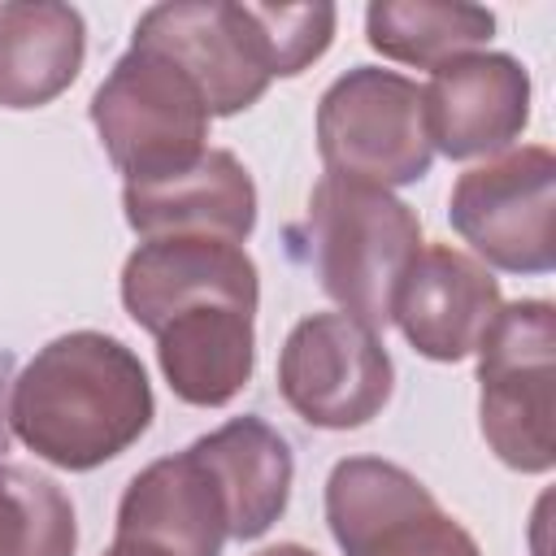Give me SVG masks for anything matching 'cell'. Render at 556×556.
Instances as JSON below:
<instances>
[{
    "instance_id": "obj_13",
    "label": "cell",
    "mask_w": 556,
    "mask_h": 556,
    "mask_svg": "<svg viewBox=\"0 0 556 556\" xmlns=\"http://www.w3.org/2000/svg\"><path fill=\"white\" fill-rule=\"evenodd\" d=\"M122 208H126L130 230L148 239L200 235V239L243 243L256 226V187L230 152L213 148L195 165L169 178L126 182Z\"/></svg>"
},
{
    "instance_id": "obj_20",
    "label": "cell",
    "mask_w": 556,
    "mask_h": 556,
    "mask_svg": "<svg viewBox=\"0 0 556 556\" xmlns=\"http://www.w3.org/2000/svg\"><path fill=\"white\" fill-rule=\"evenodd\" d=\"M248 43L265 74H300L313 65L334 35V4H239Z\"/></svg>"
},
{
    "instance_id": "obj_8",
    "label": "cell",
    "mask_w": 556,
    "mask_h": 556,
    "mask_svg": "<svg viewBox=\"0 0 556 556\" xmlns=\"http://www.w3.org/2000/svg\"><path fill=\"white\" fill-rule=\"evenodd\" d=\"M326 521L348 556H478L434 495L400 465L352 456L326 482Z\"/></svg>"
},
{
    "instance_id": "obj_2",
    "label": "cell",
    "mask_w": 556,
    "mask_h": 556,
    "mask_svg": "<svg viewBox=\"0 0 556 556\" xmlns=\"http://www.w3.org/2000/svg\"><path fill=\"white\" fill-rule=\"evenodd\" d=\"M304 243L321 291L378 330L391 321L400 282L421 252V222L382 187L326 174L308 195Z\"/></svg>"
},
{
    "instance_id": "obj_10",
    "label": "cell",
    "mask_w": 556,
    "mask_h": 556,
    "mask_svg": "<svg viewBox=\"0 0 556 556\" xmlns=\"http://www.w3.org/2000/svg\"><path fill=\"white\" fill-rule=\"evenodd\" d=\"M256 295L261 287L252 256L239 243L200 235L148 239L122 269V304L148 334L195 304H230L256 313Z\"/></svg>"
},
{
    "instance_id": "obj_7",
    "label": "cell",
    "mask_w": 556,
    "mask_h": 556,
    "mask_svg": "<svg viewBox=\"0 0 556 556\" xmlns=\"http://www.w3.org/2000/svg\"><path fill=\"white\" fill-rule=\"evenodd\" d=\"M391 356L378 330L348 313L304 317L278 356L282 400L321 430H356L382 413L391 400Z\"/></svg>"
},
{
    "instance_id": "obj_6",
    "label": "cell",
    "mask_w": 556,
    "mask_h": 556,
    "mask_svg": "<svg viewBox=\"0 0 556 556\" xmlns=\"http://www.w3.org/2000/svg\"><path fill=\"white\" fill-rule=\"evenodd\" d=\"M447 217L495 269L547 274L556 261V156L547 148H517L465 169L452 187Z\"/></svg>"
},
{
    "instance_id": "obj_5",
    "label": "cell",
    "mask_w": 556,
    "mask_h": 556,
    "mask_svg": "<svg viewBox=\"0 0 556 556\" xmlns=\"http://www.w3.org/2000/svg\"><path fill=\"white\" fill-rule=\"evenodd\" d=\"M317 148L334 178L400 187L430 169L421 87L395 70L356 65L334 78L317 104Z\"/></svg>"
},
{
    "instance_id": "obj_22",
    "label": "cell",
    "mask_w": 556,
    "mask_h": 556,
    "mask_svg": "<svg viewBox=\"0 0 556 556\" xmlns=\"http://www.w3.org/2000/svg\"><path fill=\"white\" fill-rule=\"evenodd\" d=\"M104 556H169V552H161V547H148V543H126V539H117Z\"/></svg>"
},
{
    "instance_id": "obj_4",
    "label": "cell",
    "mask_w": 556,
    "mask_h": 556,
    "mask_svg": "<svg viewBox=\"0 0 556 556\" xmlns=\"http://www.w3.org/2000/svg\"><path fill=\"white\" fill-rule=\"evenodd\" d=\"M482 434L491 452L521 469L547 473L556 460V313L547 300H517L495 313L478 343Z\"/></svg>"
},
{
    "instance_id": "obj_17",
    "label": "cell",
    "mask_w": 556,
    "mask_h": 556,
    "mask_svg": "<svg viewBox=\"0 0 556 556\" xmlns=\"http://www.w3.org/2000/svg\"><path fill=\"white\" fill-rule=\"evenodd\" d=\"M87 30L70 4H0V104L39 109L56 100L83 65Z\"/></svg>"
},
{
    "instance_id": "obj_11",
    "label": "cell",
    "mask_w": 556,
    "mask_h": 556,
    "mask_svg": "<svg viewBox=\"0 0 556 556\" xmlns=\"http://www.w3.org/2000/svg\"><path fill=\"white\" fill-rule=\"evenodd\" d=\"M430 148L452 161L495 152L521 135L530 117V78L504 52H465L421 87Z\"/></svg>"
},
{
    "instance_id": "obj_12",
    "label": "cell",
    "mask_w": 556,
    "mask_h": 556,
    "mask_svg": "<svg viewBox=\"0 0 556 556\" xmlns=\"http://www.w3.org/2000/svg\"><path fill=\"white\" fill-rule=\"evenodd\" d=\"M500 308V282L491 269L447 243H434L417 252L413 269L404 274L391 317L421 356L460 361L478 352Z\"/></svg>"
},
{
    "instance_id": "obj_14",
    "label": "cell",
    "mask_w": 556,
    "mask_h": 556,
    "mask_svg": "<svg viewBox=\"0 0 556 556\" xmlns=\"http://www.w3.org/2000/svg\"><path fill=\"white\" fill-rule=\"evenodd\" d=\"M117 539L169 556H222V543L230 539L226 500L191 447L135 473L117 504Z\"/></svg>"
},
{
    "instance_id": "obj_16",
    "label": "cell",
    "mask_w": 556,
    "mask_h": 556,
    "mask_svg": "<svg viewBox=\"0 0 556 556\" xmlns=\"http://www.w3.org/2000/svg\"><path fill=\"white\" fill-rule=\"evenodd\" d=\"M156 356L178 400L213 408L252 378V313L230 304H195L156 330Z\"/></svg>"
},
{
    "instance_id": "obj_15",
    "label": "cell",
    "mask_w": 556,
    "mask_h": 556,
    "mask_svg": "<svg viewBox=\"0 0 556 556\" xmlns=\"http://www.w3.org/2000/svg\"><path fill=\"white\" fill-rule=\"evenodd\" d=\"M226 500L230 539H261L291 495V447L261 417H235L222 430L191 443Z\"/></svg>"
},
{
    "instance_id": "obj_21",
    "label": "cell",
    "mask_w": 556,
    "mask_h": 556,
    "mask_svg": "<svg viewBox=\"0 0 556 556\" xmlns=\"http://www.w3.org/2000/svg\"><path fill=\"white\" fill-rule=\"evenodd\" d=\"M9 391H13V356L0 348V456L9 452Z\"/></svg>"
},
{
    "instance_id": "obj_23",
    "label": "cell",
    "mask_w": 556,
    "mask_h": 556,
    "mask_svg": "<svg viewBox=\"0 0 556 556\" xmlns=\"http://www.w3.org/2000/svg\"><path fill=\"white\" fill-rule=\"evenodd\" d=\"M261 556H317V552H308V547H300V543H278V547H265Z\"/></svg>"
},
{
    "instance_id": "obj_9",
    "label": "cell",
    "mask_w": 556,
    "mask_h": 556,
    "mask_svg": "<svg viewBox=\"0 0 556 556\" xmlns=\"http://www.w3.org/2000/svg\"><path fill=\"white\" fill-rule=\"evenodd\" d=\"M130 48L156 52L178 65L195 83L208 117H230L256 104L269 87V74L248 43L239 4L226 0L156 4L135 22Z\"/></svg>"
},
{
    "instance_id": "obj_1",
    "label": "cell",
    "mask_w": 556,
    "mask_h": 556,
    "mask_svg": "<svg viewBox=\"0 0 556 556\" xmlns=\"http://www.w3.org/2000/svg\"><path fill=\"white\" fill-rule=\"evenodd\" d=\"M148 421L152 387L139 356L96 330L39 348L9 391V430L61 469H96L122 456Z\"/></svg>"
},
{
    "instance_id": "obj_19",
    "label": "cell",
    "mask_w": 556,
    "mask_h": 556,
    "mask_svg": "<svg viewBox=\"0 0 556 556\" xmlns=\"http://www.w3.org/2000/svg\"><path fill=\"white\" fill-rule=\"evenodd\" d=\"M74 543L70 495L26 465H0V556H74Z\"/></svg>"
},
{
    "instance_id": "obj_3",
    "label": "cell",
    "mask_w": 556,
    "mask_h": 556,
    "mask_svg": "<svg viewBox=\"0 0 556 556\" xmlns=\"http://www.w3.org/2000/svg\"><path fill=\"white\" fill-rule=\"evenodd\" d=\"M91 122L126 182L169 178L204 156L208 109L195 83L156 52L130 48L91 96Z\"/></svg>"
},
{
    "instance_id": "obj_18",
    "label": "cell",
    "mask_w": 556,
    "mask_h": 556,
    "mask_svg": "<svg viewBox=\"0 0 556 556\" xmlns=\"http://www.w3.org/2000/svg\"><path fill=\"white\" fill-rule=\"evenodd\" d=\"M491 30L495 17L460 0H378L365 9L369 48L421 70H439L465 56L469 48L486 43Z\"/></svg>"
}]
</instances>
